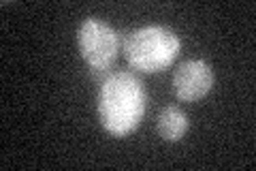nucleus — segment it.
<instances>
[{"mask_svg": "<svg viewBox=\"0 0 256 171\" xmlns=\"http://www.w3.org/2000/svg\"><path fill=\"white\" fill-rule=\"evenodd\" d=\"M148 94L143 84L128 71L111 73L102 79L98 92V120L111 137H126L141 124Z\"/></svg>", "mask_w": 256, "mask_h": 171, "instance_id": "1", "label": "nucleus"}, {"mask_svg": "<svg viewBox=\"0 0 256 171\" xmlns=\"http://www.w3.org/2000/svg\"><path fill=\"white\" fill-rule=\"evenodd\" d=\"M180 37L162 26L137 28L124 41V56L128 64L141 73H158L169 69L180 56Z\"/></svg>", "mask_w": 256, "mask_h": 171, "instance_id": "2", "label": "nucleus"}, {"mask_svg": "<svg viewBox=\"0 0 256 171\" xmlns=\"http://www.w3.org/2000/svg\"><path fill=\"white\" fill-rule=\"evenodd\" d=\"M77 45L82 58L88 62L94 73L107 71L116 62L120 52V39L118 32L109 24L90 18L82 24L77 35Z\"/></svg>", "mask_w": 256, "mask_h": 171, "instance_id": "3", "label": "nucleus"}, {"mask_svg": "<svg viewBox=\"0 0 256 171\" xmlns=\"http://www.w3.org/2000/svg\"><path fill=\"white\" fill-rule=\"evenodd\" d=\"M214 88V69L205 60H186L173 73V92L180 101L192 103L210 94Z\"/></svg>", "mask_w": 256, "mask_h": 171, "instance_id": "4", "label": "nucleus"}, {"mask_svg": "<svg viewBox=\"0 0 256 171\" xmlns=\"http://www.w3.org/2000/svg\"><path fill=\"white\" fill-rule=\"evenodd\" d=\"M156 131L164 141H180L188 131V118L186 113L178 107H164L158 113L156 120Z\"/></svg>", "mask_w": 256, "mask_h": 171, "instance_id": "5", "label": "nucleus"}]
</instances>
